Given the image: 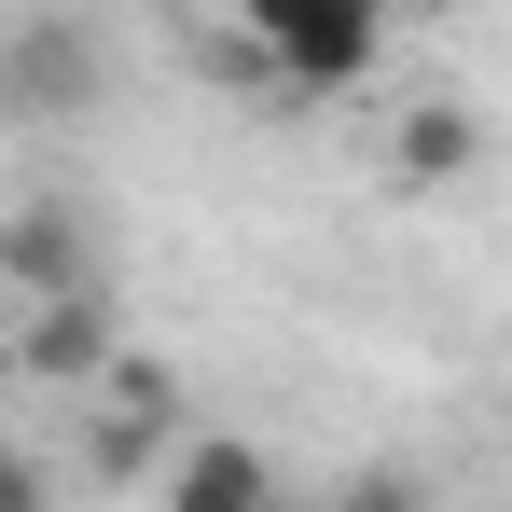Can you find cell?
I'll list each match as a JSON object with an SVG mask.
<instances>
[{"label":"cell","instance_id":"obj_8","mask_svg":"<svg viewBox=\"0 0 512 512\" xmlns=\"http://www.w3.org/2000/svg\"><path fill=\"white\" fill-rule=\"evenodd\" d=\"M0 512H56V485H42V457H28V443H0Z\"/></svg>","mask_w":512,"mask_h":512},{"label":"cell","instance_id":"obj_2","mask_svg":"<svg viewBox=\"0 0 512 512\" xmlns=\"http://www.w3.org/2000/svg\"><path fill=\"white\" fill-rule=\"evenodd\" d=\"M97 84H111V42L84 14H28L0 42V125H70V111H97Z\"/></svg>","mask_w":512,"mask_h":512},{"label":"cell","instance_id":"obj_7","mask_svg":"<svg viewBox=\"0 0 512 512\" xmlns=\"http://www.w3.org/2000/svg\"><path fill=\"white\" fill-rule=\"evenodd\" d=\"M388 167L416 180V194H457V180L485 167V125H471V111H457V97H416V111H402V125H388Z\"/></svg>","mask_w":512,"mask_h":512},{"label":"cell","instance_id":"obj_9","mask_svg":"<svg viewBox=\"0 0 512 512\" xmlns=\"http://www.w3.org/2000/svg\"><path fill=\"white\" fill-rule=\"evenodd\" d=\"M333 512H416V485H360V499H333Z\"/></svg>","mask_w":512,"mask_h":512},{"label":"cell","instance_id":"obj_6","mask_svg":"<svg viewBox=\"0 0 512 512\" xmlns=\"http://www.w3.org/2000/svg\"><path fill=\"white\" fill-rule=\"evenodd\" d=\"M167 512H277L263 443H236V429H194V443L167 457Z\"/></svg>","mask_w":512,"mask_h":512},{"label":"cell","instance_id":"obj_3","mask_svg":"<svg viewBox=\"0 0 512 512\" xmlns=\"http://www.w3.org/2000/svg\"><path fill=\"white\" fill-rule=\"evenodd\" d=\"M14 305V291H0ZM14 360H28V388H97L111 360H125V333H111V277H84V291H28L14 305Z\"/></svg>","mask_w":512,"mask_h":512},{"label":"cell","instance_id":"obj_4","mask_svg":"<svg viewBox=\"0 0 512 512\" xmlns=\"http://www.w3.org/2000/svg\"><path fill=\"white\" fill-rule=\"evenodd\" d=\"M97 416H84V457H97V485H125V471H153V457H180V374L167 360H111L84 388Z\"/></svg>","mask_w":512,"mask_h":512},{"label":"cell","instance_id":"obj_5","mask_svg":"<svg viewBox=\"0 0 512 512\" xmlns=\"http://www.w3.org/2000/svg\"><path fill=\"white\" fill-rule=\"evenodd\" d=\"M97 277V236L70 194H28V208H0V291L28 305V291H84Z\"/></svg>","mask_w":512,"mask_h":512},{"label":"cell","instance_id":"obj_1","mask_svg":"<svg viewBox=\"0 0 512 512\" xmlns=\"http://www.w3.org/2000/svg\"><path fill=\"white\" fill-rule=\"evenodd\" d=\"M236 28H250L263 70L305 84V97L374 84V56H388V0H236Z\"/></svg>","mask_w":512,"mask_h":512}]
</instances>
